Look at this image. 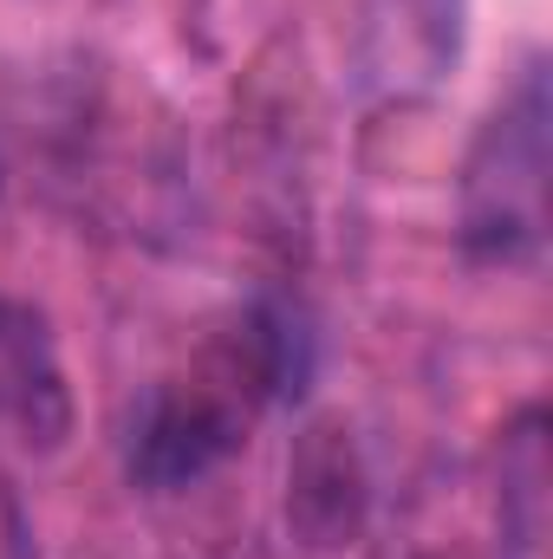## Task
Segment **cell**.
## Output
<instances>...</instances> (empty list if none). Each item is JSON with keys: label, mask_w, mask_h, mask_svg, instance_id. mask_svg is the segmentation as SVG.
I'll list each match as a JSON object with an SVG mask.
<instances>
[{"label": "cell", "mask_w": 553, "mask_h": 559, "mask_svg": "<svg viewBox=\"0 0 553 559\" xmlns=\"http://www.w3.org/2000/svg\"><path fill=\"white\" fill-rule=\"evenodd\" d=\"M548 228V85L541 72L521 79V98L482 131L462 182V235L475 254L521 261L541 248Z\"/></svg>", "instance_id": "cell-1"}, {"label": "cell", "mask_w": 553, "mask_h": 559, "mask_svg": "<svg viewBox=\"0 0 553 559\" xmlns=\"http://www.w3.org/2000/svg\"><path fill=\"white\" fill-rule=\"evenodd\" d=\"M242 442V417L222 391L209 384H163L150 391L138 429H131V475L143 488L169 495L202 481L228 449Z\"/></svg>", "instance_id": "cell-2"}, {"label": "cell", "mask_w": 553, "mask_h": 559, "mask_svg": "<svg viewBox=\"0 0 553 559\" xmlns=\"http://www.w3.org/2000/svg\"><path fill=\"white\" fill-rule=\"evenodd\" d=\"M0 423H20L39 442H59L66 423H72V397H66L52 332L20 299H0Z\"/></svg>", "instance_id": "cell-3"}, {"label": "cell", "mask_w": 553, "mask_h": 559, "mask_svg": "<svg viewBox=\"0 0 553 559\" xmlns=\"http://www.w3.org/2000/svg\"><path fill=\"white\" fill-rule=\"evenodd\" d=\"M248 352H255V378H261V391H274V397H293V391L306 384V365H313V338H306V325H299L286 306H268V312H255Z\"/></svg>", "instance_id": "cell-4"}]
</instances>
